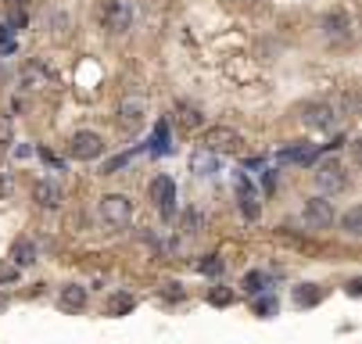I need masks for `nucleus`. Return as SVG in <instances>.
<instances>
[{
    "label": "nucleus",
    "instance_id": "nucleus-6",
    "mask_svg": "<svg viewBox=\"0 0 362 344\" xmlns=\"http://www.w3.org/2000/svg\"><path fill=\"white\" fill-rule=\"evenodd\" d=\"M316 187L323 190V198H327V194H341L348 187V169L341 165L337 158H327L323 165L316 169Z\"/></svg>",
    "mask_w": 362,
    "mask_h": 344
},
{
    "label": "nucleus",
    "instance_id": "nucleus-2",
    "mask_svg": "<svg viewBox=\"0 0 362 344\" xmlns=\"http://www.w3.org/2000/svg\"><path fill=\"white\" fill-rule=\"evenodd\" d=\"M241 133H237V129H233V126H212L208 129V133L201 137V150H208V155H237V150H241Z\"/></svg>",
    "mask_w": 362,
    "mask_h": 344
},
{
    "label": "nucleus",
    "instance_id": "nucleus-24",
    "mask_svg": "<svg viewBox=\"0 0 362 344\" xmlns=\"http://www.w3.org/2000/svg\"><path fill=\"white\" fill-rule=\"evenodd\" d=\"M205 119H201V112H198V108H183V112H180V126L183 129H198Z\"/></svg>",
    "mask_w": 362,
    "mask_h": 344
},
{
    "label": "nucleus",
    "instance_id": "nucleus-22",
    "mask_svg": "<svg viewBox=\"0 0 362 344\" xmlns=\"http://www.w3.org/2000/svg\"><path fill=\"white\" fill-rule=\"evenodd\" d=\"M201 226H205V215H201L198 208H187V212H183V230L194 237V233H201Z\"/></svg>",
    "mask_w": 362,
    "mask_h": 344
},
{
    "label": "nucleus",
    "instance_id": "nucleus-34",
    "mask_svg": "<svg viewBox=\"0 0 362 344\" xmlns=\"http://www.w3.org/2000/svg\"><path fill=\"white\" fill-rule=\"evenodd\" d=\"M233 4H244V0H233Z\"/></svg>",
    "mask_w": 362,
    "mask_h": 344
},
{
    "label": "nucleus",
    "instance_id": "nucleus-1",
    "mask_svg": "<svg viewBox=\"0 0 362 344\" xmlns=\"http://www.w3.org/2000/svg\"><path fill=\"white\" fill-rule=\"evenodd\" d=\"M298 119L305 122V129H319V133H327V129H334V126H337L341 108H337V104H330V101H309V104H302Z\"/></svg>",
    "mask_w": 362,
    "mask_h": 344
},
{
    "label": "nucleus",
    "instance_id": "nucleus-27",
    "mask_svg": "<svg viewBox=\"0 0 362 344\" xmlns=\"http://www.w3.org/2000/svg\"><path fill=\"white\" fill-rule=\"evenodd\" d=\"M11 194H15V172L0 169V198H11Z\"/></svg>",
    "mask_w": 362,
    "mask_h": 344
},
{
    "label": "nucleus",
    "instance_id": "nucleus-33",
    "mask_svg": "<svg viewBox=\"0 0 362 344\" xmlns=\"http://www.w3.org/2000/svg\"><path fill=\"white\" fill-rule=\"evenodd\" d=\"M4 43H11V29H8V26H0V47H4Z\"/></svg>",
    "mask_w": 362,
    "mask_h": 344
},
{
    "label": "nucleus",
    "instance_id": "nucleus-4",
    "mask_svg": "<svg viewBox=\"0 0 362 344\" xmlns=\"http://www.w3.org/2000/svg\"><path fill=\"white\" fill-rule=\"evenodd\" d=\"M69 155L76 162H94L104 155V137L94 133V129H76L72 140H69Z\"/></svg>",
    "mask_w": 362,
    "mask_h": 344
},
{
    "label": "nucleus",
    "instance_id": "nucleus-11",
    "mask_svg": "<svg viewBox=\"0 0 362 344\" xmlns=\"http://www.w3.org/2000/svg\"><path fill=\"white\" fill-rule=\"evenodd\" d=\"M87 298H90V291L83 284H65L61 294H58V305L65 312H83V309H87Z\"/></svg>",
    "mask_w": 362,
    "mask_h": 344
},
{
    "label": "nucleus",
    "instance_id": "nucleus-31",
    "mask_svg": "<svg viewBox=\"0 0 362 344\" xmlns=\"http://www.w3.org/2000/svg\"><path fill=\"white\" fill-rule=\"evenodd\" d=\"M262 187H266V190H276V172H273V169H266V176H262Z\"/></svg>",
    "mask_w": 362,
    "mask_h": 344
},
{
    "label": "nucleus",
    "instance_id": "nucleus-23",
    "mask_svg": "<svg viewBox=\"0 0 362 344\" xmlns=\"http://www.w3.org/2000/svg\"><path fill=\"white\" fill-rule=\"evenodd\" d=\"M151 150H155V155H169V126H165V122L155 129V137H151Z\"/></svg>",
    "mask_w": 362,
    "mask_h": 344
},
{
    "label": "nucleus",
    "instance_id": "nucleus-20",
    "mask_svg": "<svg viewBox=\"0 0 362 344\" xmlns=\"http://www.w3.org/2000/svg\"><path fill=\"white\" fill-rule=\"evenodd\" d=\"M137 305V298L133 294H112V301H108V312L112 316H126V312H130Z\"/></svg>",
    "mask_w": 362,
    "mask_h": 344
},
{
    "label": "nucleus",
    "instance_id": "nucleus-13",
    "mask_svg": "<svg viewBox=\"0 0 362 344\" xmlns=\"http://www.w3.org/2000/svg\"><path fill=\"white\" fill-rule=\"evenodd\" d=\"M33 201L40 208H58L61 205V187L54 180H36L33 183Z\"/></svg>",
    "mask_w": 362,
    "mask_h": 344
},
{
    "label": "nucleus",
    "instance_id": "nucleus-8",
    "mask_svg": "<svg viewBox=\"0 0 362 344\" xmlns=\"http://www.w3.org/2000/svg\"><path fill=\"white\" fill-rule=\"evenodd\" d=\"M151 201L162 212V219H173V212H176V183H173V176H155L151 180Z\"/></svg>",
    "mask_w": 362,
    "mask_h": 344
},
{
    "label": "nucleus",
    "instance_id": "nucleus-30",
    "mask_svg": "<svg viewBox=\"0 0 362 344\" xmlns=\"http://www.w3.org/2000/svg\"><path fill=\"white\" fill-rule=\"evenodd\" d=\"M126 162H130V155H119V158H112L108 165H104V172H115V169H122Z\"/></svg>",
    "mask_w": 362,
    "mask_h": 344
},
{
    "label": "nucleus",
    "instance_id": "nucleus-28",
    "mask_svg": "<svg viewBox=\"0 0 362 344\" xmlns=\"http://www.w3.org/2000/svg\"><path fill=\"white\" fill-rule=\"evenodd\" d=\"M233 294L226 287H216V291H208V305H230Z\"/></svg>",
    "mask_w": 362,
    "mask_h": 344
},
{
    "label": "nucleus",
    "instance_id": "nucleus-17",
    "mask_svg": "<svg viewBox=\"0 0 362 344\" xmlns=\"http://www.w3.org/2000/svg\"><path fill=\"white\" fill-rule=\"evenodd\" d=\"M269 284H273V280H269V273H262V269H251V273H244V291L251 294V298H259V294H266L269 291Z\"/></svg>",
    "mask_w": 362,
    "mask_h": 344
},
{
    "label": "nucleus",
    "instance_id": "nucleus-18",
    "mask_svg": "<svg viewBox=\"0 0 362 344\" xmlns=\"http://www.w3.org/2000/svg\"><path fill=\"white\" fill-rule=\"evenodd\" d=\"M319 298H323L319 284H302V287H294V305H298V309H312V305H319Z\"/></svg>",
    "mask_w": 362,
    "mask_h": 344
},
{
    "label": "nucleus",
    "instance_id": "nucleus-21",
    "mask_svg": "<svg viewBox=\"0 0 362 344\" xmlns=\"http://www.w3.org/2000/svg\"><path fill=\"white\" fill-rule=\"evenodd\" d=\"M223 269H226V262L219 255H205L198 262V273H205V276H223Z\"/></svg>",
    "mask_w": 362,
    "mask_h": 344
},
{
    "label": "nucleus",
    "instance_id": "nucleus-26",
    "mask_svg": "<svg viewBox=\"0 0 362 344\" xmlns=\"http://www.w3.org/2000/svg\"><path fill=\"white\" fill-rule=\"evenodd\" d=\"M4 26H8L11 33H15V29H26V11H22V8H11V11H8V22H4Z\"/></svg>",
    "mask_w": 362,
    "mask_h": 344
},
{
    "label": "nucleus",
    "instance_id": "nucleus-19",
    "mask_svg": "<svg viewBox=\"0 0 362 344\" xmlns=\"http://www.w3.org/2000/svg\"><path fill=\"white\" fill-rule=\"evenodd\" d=\"M341 226H345L348 237H359V233H362V208H359V205L348 208V212H345V219H341Z\"/></svg>",
    "mask_w": 362,
    "mask_h": 344
},
{
    "label": "nucleus",
    "instance_id": "nucleus-29",
    "mask_svg": "<svg viewBox=\"0 0 362 344\" xmlns=\"http://www.w3.org/2000/svg\"><path fill=\"white\" fill-rule=\"evenodd\" d=\"M165 298H169V301H180V298H183L180 284H165Z\"/></svg>",
    "mask_w": 362,
    "mask_h": 344
},
{
    "label": "nucleus",
    "instance_id": "nucleus-32",
    "mask_svg": "<svg viewBox=\"0 0 362 344\" xmlns=\"http://www.w3.org/2000/svg\"><path fill=\"white\" fill-rule=\"evenodd\" d=\"M359 291H362L359 280H348V294H352V298H359Z\"/></svg>",
    "mask_w": 362,
    "mask_h": 344
},
{
    "label": "nucleus",
    "instance_id": "nucleus-9",
    "mask_svg": "<svg viewBox=\"0 0 362 344\" xmlns=\"http://www.w3.org/2000/svg\"><path fill=\"white\" fill-rule=\"evenodd\" d=\"M101 18H104V29H112V33H126V29H130V22H133V11L126 8L122 0H112V4H104Z\"/></svg>",
    "mask_w": 362,
    "mask_h": 344
},
{
    "label": "nucleus",
    "instance_id": "nucleus-12",
    "mask_svg": "<svg viewBox=\"0 0 362 344\" xmlns=\"http://www.w3.org/2000/svg\"><path fill=\"white\" fill-rule=\"evenodd\" d=\"M190 172H194L198 180H212L216 172H223V165L216 155H208V150H194V155H190Z\"/></svg>",
    "mask_w": 362,
    "mask_h": 344
},
{
    "label": "nucleus",
    "instance_id": "nucleus-10",
    "mask_svg": "<svg viewBox=\"0 0 362 344\" xmlns=\"http://www.w3.org/2000/svg\"><path fill=\"white\" fill-rule=\"evenodd\" d=\"M18 83H22V90H44L51 83V72L44 61H26L22 72H18Z\"/></svg>",
    "mask_w": 362,
    "mask_h": 344
},
{
    "label": "nucleus",
    "instance_id": "nucleus-7",
    "mask_svg": "<svg viewBox=\"0 0 362 344\" xmlns=\"http://www.w3.org/2000/svg\"><path fill=\"white\" fill-rule=\"evenodd\" d=\"M323 36L334 43V47H345V43H352V18H348V11H330V15H323Z\"/></svg>",
    "mask_w": 362,
    "mask_h": 344
},
{
    "label": "nucleus",
    "instance_id": "nucleus-5",
    "mask_svg": "<svg viewBox=\"0 0 362 344\" xmlns=\"http://www.w3.org/2000/svg\"><path fill=\"white\" fill-rule=\"evenodd\" d=\"M302 219H305V226L309 230H327V226H334V219H337V212H334V201L330 198H309L305 205H302Z\"/></svg>",
    "mask_w": 362,
    "mask_h": 344
},
{
    "label": "nucleus",
    "instance_id": "nucleus-3",
    "mask_svg": "<svg viewBox=\"0 0 362 344\" xmlns=\"http://www.w3.org/2000/svg\"><path fill=\"white\" fill-rule=\"evenodd\" d=\"M97 212H101V223H108L112 230H122L133 219V201L126 198V194H104Z\"/></svg>",
    "mask_w": 362,
    "mask_h": 344
},
{
    "label": "nucleus",
    "instance_id": "nucleus-16",
    "mask_svg": "<svg viewBox=\"0 0 362 344\" xmlns=\"http://www.w3.org/2000/svg\"><path fill=\"white\" fill-rule=\"evenodd\" d=\"M11 262H15L18 269L33 266V262H36V244L26 241V237H22V241H15V244H11Z\"/></svg>",
    "mask_w": 362,
    "mask_h": 344
},
{
    "label": "nucleus",
    "instance_id": "nucleus-25",
    "mask_svg": "<svg viewBox=\"0 0 362 344\" xmlns=\"http://www.w3.org/2000/svg\"><path fill=\"white\" fill-rule=\"evenodd\" d=\"M255 312H259L262 319H269L276 312V298L273 294H259V301H255Z\"/></svg>",
    "mask_w": 362,
    "mask_h": 344
},
{
    "label": "nucleus",
    "instance_id": "nucleus-14",
    "mask_svg": "<svg viewBox=\"0 0 362 344\" xmlns=\"http://www.w3.org/2000/svg\"><path fill=\"white\" fill-rule=\"evenodd\" d=\"M237 198H241V212H244V219H259V201H255V187L251 180H237Z\"/></svg>",
    "mask_w": 362,
    "mask_h": 344
},
{
    "label": "nucleus",
    "instance_id": "nucleus-15",
    "mask_svg": "<svg viewBox=\"0 0 362 344\" xmlns=\"http://www.w3.org/2000/svg\"><path fill=\"white\" fill-rule=\"evenodd\" d=\"M144 122V101H122L119 108V126L122 129H137Z\"/></svg>",
    "mask_w": 362,
    "mask_h": 344
}]
</instances>
